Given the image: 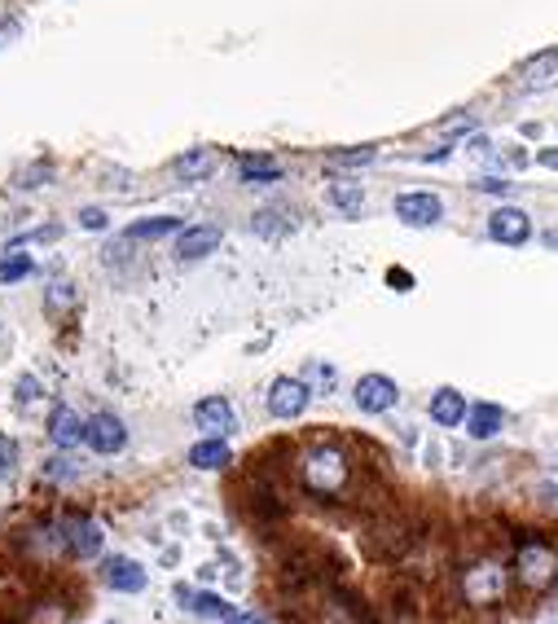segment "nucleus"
<instances>
[{"label":"nucleus","mask_w":558,"mask_h":624,"mask_svg":"<svg viewBox=\"0 0 558 624\" xmlns=\"http://www.w3.org/2000/svg\"><path fill=\"white\" fill-rule=\"evenodd\" d=\"M387 282H392V291H414V277H409L405 269H392L387 273Z\"/></svg>","instance_id":"28"},{"label":"nucleus","mask_w":558,"mask_h":624,"mask_svg":"<svg viewBox=\"0 0 558 624\" xmlns=\"http://www.w3.org/2000/svg\"><path fill=\"white\" fill-rule=\"evenodd\" d=\"M378 159V146H356V150H330L326 163L330 167H365Z\"/></svg>","instance_id":"24"},{"label":"nucleus","mask_w":558,"mask_h":624,"mask_svg":"<svg viewBox=\"0 0 558 624\" xmlns=\"http://www.w3.org/2000/svg\"><path fill=\"white\" fill-rule=\"evenodd\" d=\"M106 585L119 589V594H141V589H145V567L119 554V559L106 563Z\"/></svg>","instance_id":"13"},{"label":"nucleus","mask_w":558,"mask_h":624,"mask_svg":"<svg viewBox=\"0 0 558 624\" xmlns=\"http://www.w3.org/2000/svg\"><path fill=\"white\" fill-rule=\"evenodd\" d=\"M308 396H312V387L304 383V378H273V387H269V414L273 418H299L308 409Z\"/></svg>","instance_id":"5"},{"label":"nucleus","mask_w":558,"mask_h":624,"mask_svg":"<svg viewBox=\"0 0 558 624\" xmlns=\"http://www.w3.org/2000/svg\"><path fill=\"white\" fill-rule=\"evenodd\" d=\"M431 422L435 427H462L466 422V396L457 387H440L431 396Z\"/></svg>","instance_id":"12"},{"label":"nucleus","mask_w":558,"mask_h":624,"mask_svg":"<svg viewBox=\"0 0 558 624\" xmlns=\"http://www.w3.org/2000/svg\"><path fill=\"white\" fill-rule=\"evenodd\" d=\"M330 203L339 211H348V216H361L365 194H361V185H356V181H334L330 185Z\"/></svg>","instance_id":"22"},{"label":"nucleus","mask_w":558,"mask_h":624,"mask_svg":"<svg viewBox=\"0 0 558 624\" xmlns=\"http://www.w3.org/2000/svg\"><path fill=\"white\" fill-rule=\"evenodd\" d=\"M80 225L84 229H106V211L102 207H84L80 211Z\"/></svg>","instance_id":"27"},{"label":"nucleus","mask_w":558,"mask_h":624,"mask_svg":"<svg viewBox=\"0 0 558 624\" xmlns=\"http://www.w3.org/2000/svg\"><path fill=\"white\" fill-rule=\"evenodd\" d=\"M479 189H488V194H506L510 181H479Z\"/></svg>","instance_id":"32"},{"label":"nucleus","mask_w":558,"mask_h":624,"mask_svg":"<svg viewBox=\"0 0 558 624\" xmlns=\"http://www.w3.org/2000/svg\"><path fill=\"white\" fill-rule=\"evenodd\" d=\"M88 449H97V453H119L128 444V431H124V422H119L115 414H97V418H88V436H84Z\"/></svg>","instance_id":"9"},{"label":"nucleus","mask_w":558,"mask_h":624,"mask_svg":"<svg viewBox=\"0 0 558 624\" xmlns=\"http://www.w3.org/2000/svg\"><path fill=\"white\" fill-rule=\"evenodd\" d=\"M225 624H264V620L260 616H229Z\"/></svg>","instance_id":"33"},{"label":"nucleus","mask_w":558,"mask_h":624,"mask_svg":"<svg viewBox=\"0 0 558 624\" xmlns=\"http://www.w3.org/2000/svg\"><path fill=\"white\" fill-rule=\"evenodd\" d=\"M488 238L493 242H506V247H523L532 238V220L523 207H497L488 216Z\"/></svg>","instance_id":"6"},{"label":"nucleus","mask_w":558,"mask_h":624,"mask_svg":"<svg viewBox=\"0 0 558 624\" xmlns=\"http://www.w3.org/2000/svg\"><path fill=\"white\" fill-rule=\"evenodd\" d=\"M88 436V422L75 414L71 405H58L49 414V440L58 444V449H80V440Z\"/></svg>","instance_id":"10"},{"label":"nucleus","mask_w":558,"mask_h":624,"mask_svg":"<svg viewBox=\"0 0 558 624\" xmlns=\"http://www.w3.org/2000/svg\"><path fill=\"white\" fill-rule=\"evenodd\" d=\"M75 299H80V291H75L71 282H53V286H49V299H44V304H49L53 312H62V308H71Z\"/></svg>","instance_id":"25"},{"label":"nucleus","mask_w":558,"mask_h":624,"mask_svg":"<svg viewBox=\"0 0 558 624\" xmlns=\"http://www.w3.org/2000/svg\"><path fill=\"white\" fill-rule=\"evenodd\" d=\"M348 458H343L334 444H321V449H312L304 458V484L312 488V493L321 497H334L343 493V484H348Z\"/></svg>","instance_id":"1"},{"label":"nucleus","mask_w":558,"mask_h":624,"mask_svg":"<svg viewBox=\"0 0 558 624\" xmlns=\"http://www.w3.org/2000/svg\"><path fill=\"white\" fill-rule=\"evenodd\" d=\"M216 247H220L216 225H189L176 233V255H181V260H203V255H211Z\"/></svg>","instance_id":"11"},{"label":"nucleus","mask_w":558,"mask_h":624,"mask_svg":"<svg viewBox=\"0 0 558 624\" xmlns=\"http://www.w3.org/2000/svg\"><path fill=\"white\" fill-rule=\"evenodd\" d=\"M462 589H466V598H471L475 607L497 603V598L506 594V567H501V563H475V567H466Z\"/></svg>","instance_id":"3"},{"label":"nucleus","mask_w":558,"mask_h":624,"mask_svg":"<svg viewBox=\"0 0 558 624\" xmlns=\"http://www.w3.org/2000/svg\"><path fill=\"white\" fill-rule=\"evenodd\" d=\"M541 163L545 167H558V150H541Z\"/></svg>","instance_id":"34"},{"label":"nucleus","mask_w":558,"mask_h":624,"mask_svg":"<svg viewBox=\"0 0 558 624\" xmlns=\"http://www.w3.org/2000/svg\"><path fill=\"white\" fill-rule=\"evenodd\" d=\"M194 427H203L207 436H229V431L238 427V414H233V405L225 396H207L194 405Z\"/></svg>","instance_id":"8"},{"label":"nucleus","mask_w":558,"mask_h":624,"mask_svg":"<svg viewBox=\"0 0 558 624\" xmlns=\"http://www.w3.org/2000/svg\"><path fill=\"white\" fill-rule=\"evenodd\" d=\"M185 225L176 216H159V220H137V225L128 229L132 242H154V238H167V233H181Z\"/></svg>","instance_id":"21"},{"label":"nucleus","mask_w":558,"mask_h":624,"mask_svg":"<svg viewBox=\"0 0 558 624\" xmlns=\"http://www.w3.org/2000/svg\"><path fill=\"white\" fill-rule=\"evenodd\" d=\"M352 400H356L361 414H387V409L400 400V387L387 374H361V378H356Z\"/></svg>","instance_id":"4"},{"label":"nucleus","mask_w":558,"mask_h":624,"mask_svg":"<svg viewBox=\"0 0 558 624\" xmlns=\"http://www.w3.org/2000/svg\"><path fill=\"white\" fill-rule=\"evenodd\" d=\"M554 71H558V49H545V53H537V58H528L523 62V84L528 88H541V84H550L554 80Z\"/></svg>","instance_id":"20"},{"label":"nucleus","mask_w":558,"mask_h":624,"mask_svg":"<svg viewBox=\"0 0 558 624\" xmlns=\"http://www.w3.org/2000/svg\"><path fill=\"white\" fill-rule=\"evenodd\" d=\"M501 422H506L501 405H471L466 409V431H471L475 440H493L501 431Z\"/></svg>","instance_id":"15"},{"label":"nucleus","mask_w":558,"mask_h":624,"mask_svg":"<svg viewBox=\"0 0 558 624\" xmlns=\"http://www.w3.org/2000/svg\"><path fill=\"white\" fill-rule=\"evenodd\" d=\"M396 216L414 229H431L444 216V203L435 194H427V189H409V194L396 198Z\"/></svg>","instance_id":"7"},{"label":"nucleus","mask_w":558,"mask_h":624,"mask_svg":"<svg viewBox=\"0 0 558 624\" xmlns=\"http://www.w3.org/2000/svg\"><path fill=\"white\" fill-rule=\"evenodd\" d=\"M466 128H475L471 115H453V119H444L440 124V132H466Z\"/></svg>","instance_id":"29"},{"label":"nucleus","mask_w":558,"mask_h":624,"mask_svg":"<svg viewBox=\"0 0 558 624\" xmlns=\"http://www.w3.org/2000/svg\"><path fill=\"white\" fill-rule=\"evenodd\" d=\"M66 545H71L75 559H93V554L102 550V528H97L93 519L71 523V532H66Z\"/></svg>","instance_id":"17"},{"label":"nucleus","mask_w":558,"mask_h":624,"mask_svg":"<svg viewBox=\"0 0 558 624\" xmlns=\"http://www.w3.org/2000/svg\"><path fill=\"white\" fill-rule=\"evenodd\" d=\"M14 36H18L14 22H0V49H5V44H14Z\"/></svg>","instance_id":"31"},{"label":"nucleus","mask_w":558,"mask_h":624,"mask_svg":"<svg viewBox=\"0 0 558 624\" xmlns=\"http://www.w3.org/2000/svg\"><path fill=\"white\" fill-rule=\"evenodd\" d=\"M229 458H233V453H229V444L220 440V436H211V440H203V444H194V449H189V462H194L198 471H220Z\"/></svg>","instance_id":"19"},{"label":"nucleus","mask_w":558,"mask_h":624,"mask_svg":"<svg viewBox=\"0 0 558 624\" xmlns=\"http://www.w3.org/2000/svg\"><path fill=\"white\" fill-rule=\"evenodd\" d=\"M216 167H220V154H216V150H189V154H181V159H176L172 172L181 176V181H207Z\"/></svg>","instance_id":"14"},{"label":"nucleus","mask_w":558,"mask_h":624,"mask_svg":"<svg viewBox=\"0 0 558 624\" xmlns=\"http://www.w3.org/2000/svg\"><path fill=\"white\" fill-rule=\"evenodd\" d=\"M176 598H181V607L198 611V616H211V620H229V616H233L225 598H216V594H194L189 585H176Z\"/></svg>","instance_id":"18"},{"label":"nucleus","mask_w":558,"mask_h":624,"mask_svg":"<svg viewBox=\"0 0 558 624\" xmlns=\"http://www.w3.org/2000/svg\"><path fill=\"white\" fill-rule=\"evenodd\" d=\"M14 466H18V444L0 436V475H14Z\"/></svg>","instance_id":"26"},{"label":"nucleus","mask_w":558,"mask_h":624,"mask_svg":"<svg viewBox=\"0 0 558 624\" xmlns=\"http://www.w3.org/2000/svg\"><path fill=\"white\" fill-rule=\"evenodd\" d=\"M31 273H36V264H31L22 251L0 255V286H14V282H22V277H31Z\"/></svg>","instance_id":"23"},{"label":"nucleus","mask_w":558,"mask_h":624,"mask_svg":"<svg viewBox=\"0 0 558 624\" xmlns=\"http://www.w3.org/2000/svg\"><path fill=\"white\" fill-rule=\"evenodd\" d=\"M40 392H36V378H22L18 383V400H36Z\"/></svg>","instance_id":"30"},{"label":"nucleus","mask_w":558,"mask_h":624,"mask_svg":"<svg viewBox=\"0 0 558 624\" xmlns=\"http://www.w3.org/2000/svg\"><path fill=\"white\" fill-rule=\"evenodd\" d=\"M515 567H519V585H528V589H545V585H554V576H558V559L545 541H523Z\"/></svg>","instance_id":"2"},{"label":"nucleus","mask_w":558,"mask_h":624,"mask_svg":"<svg viewBox=\"0 0 558 624\" xmlns=\"http://www.w3.org/2000/svg\"><path fill=\"white\" fill-rule=\"evenodd\" d=\"M238 181L242 185H273V181H282V163L264 159V154H247V159L238 163Z\"/></svg>","instance_id":"16"}]
</instances>
